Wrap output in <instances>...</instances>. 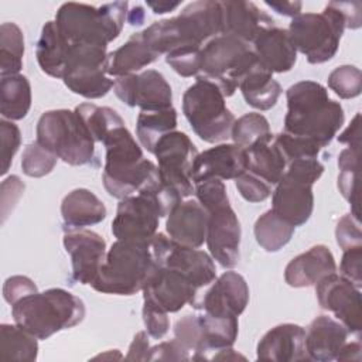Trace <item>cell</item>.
I'll use <instances>...</instances> for the list:
<instances>
[{
	"label": "cell",
	"instance_id": "obj_33",
	"mask_svg": "<svg viewBox=\"0 0 362 362\" xmlns=\"http://www.w3.org/2000/svg\"><path fill=\"white\" fill-rule=\"evenodd\" d=\"M198 321L202 338L199 361L208 359L206 354L211 351L218 352L221 349L230 348L235 344L239 331L238 317H216L202 311L198 315Z\"/></svg>",
	"mask_w": 362,
	"mask_h": 362
},
{
	"label": "cell",
	"instance_id": "obj_24",
	"mask_svg": "<svg viewBox=\"0 0 362 362\" xmlns=\"http://www.w3.org/2000/svg\"><path fill=\"white\" fill-rule=\"evenodd\" d=\"M305 329L297 324H279L257 344V359L273 362L310 361L305 352Z\"/></svg>",
	"mask_w": 362,
	"mask_h": 362
},
{
	"label": "cell",
	"instance_id": "obj_18",
	"mask_svg": "<svg viewBox=\"0 0 362 362\" xmlns=\"http://www.w3.org/2000/svg\"><path fill=\"white\" fill-rule=\"evenodd\" d=\"M249 303V286L236 272H225L194 307L216 317H239Z\"/></svg>",
	"mask_w": 362,
	"mask_h": 362
},
{
	"label": "cell",
	"instance_id": "obj_14",
	"mask_svg": "<svg viewBox=\"0 0 362 362\" xmlns=\"http://www.w3.org/2000/svg\"><path fill=\"white\" fill-rule=\"evenodd\" d=\"M113 92L127 106H137L141 110H160L173 106L171 86L156 69L116 78Z\"/></svg>",
	"mask_w": 362,
	"mask_h": 362
},
{
	"label": "cell",
	"instance_id": "obj_7",
	"mask_svg": "<svg viewBox=\"0 0 362 362\" xmlns=\"http://www.w3.org/2000/svg\"><path fill=\"white\" fill-rule=\"evenodd\" d=\"M37 141L69 165L95 160V141L75 110L44 112L37 123Z\"/></svg>",
	"mask_w": 362,
	"mask_h": 362
},
{
	"label": "cell",
	"instance_id": "obj_58",
	"mask_svg": "<svg viewBox=\"0 0 362 362\" xmlns=\"http://www.w3.org/2000/svg\"><path fill=\"white\" fill-rule=\"evenodd\" d=\"M341 13L345 17L346 28L356 30L362 24V17H361V8L362 4L359 1H337Z\"/></svg>",
	"mask_w": 362,
	"mask_h": 362
},
{
	"label": "cell",
	"instance_id": "obj_3",
	"mask_svg": "<svg viewBox=\"0 0 362 362\" xmlns=\"http://www.w3.org/2000/svg\"><path fill=\"white\" fill-rule=\"evenodd\" d=\"M85 313L83 301L59 287L37 291L11 305L14 322L38 339L81 324Z\"/></svg>",
	"mask_w": 362,
	"mask_h": 362
},
{
	"label": "cell",
	"instance_id": "obj_22",
	"mask_svg": "<svg viewBox=\"0 0 362 362\" xmlns=\"http://www.w3.org/2000/svg\"><path fill=\"white\" fill-rule=\"evenodd\" d=\"M208 212L197 199H184L167 215L168 238L180 246L198 249L206 239Z\"/></svg>",
	"mask_w": 362,
	"mask_h": 362
},
{
	"label": "cell",
	"instance_id": "obj_38",
	"mask_svg": "<svg viewBox=\"0 0 362 362\" xmlns=\"http://www.w3.org/2000/svg\"><path fill=\"white\" fill-rule=\"evenodd\" d=\"M296 226L280 218L274 211L269 209L255 222L256 242L269 253L279 252L293 238Z\"/></svg>",
	"mask_w": 362,
	"mask_h": 362
},
{
	"label": "cell",
	"instance_id": "obj_20",
	"mask_svg": "<svg viewBox=\"0 0 362 362\" xmlns=\"http://www.w3.org/2000/svg\"><path fill=\"white\" fill-rule=\"evenodd\" d=\"M182 47H202L211 38L221 35L222 10L221 1L199 0L189 3L175 17Z\"/></svg>",
	"mask_w": 362,
	"mask_h": 362
},
{
	"label": "cell",
	"instance_id": "obj_64",
	"mask_svg": "<svg viewBox=\"0 0 362 362\" xmlns=\"http://www.w3.org/2000/svg\"><path fill=\"white\" fill-rule=\"evenodd\" d=\"M127 21L130 25H141L144 21V10L141 6H134L132 11H127Z\"/></svg>",
	"mask_w": 362,
	"mask_h": 362
},
{
	"label": "cell",
	"instance_id": "obj_57",
	"mask_svg": "<svg viewBox=\"0 0 362 362\" xmlns=\"http://www.w3.org/2000/svg\"><path fill=\"white\" fill-rule=\"evenodd\" d=\"M150 345H148V334L147 331H140L134 335L126 359L129 361H148Z\"/></svg>",
	"mask_w": 362,
	"mask_h": 362
},
{
	"label": "cell",
	"instance_id": "obj_4",
	"mask_svg": "<svg viewBox=\"0 0 362 362\" xmlns=\"http://www.w3.org/2000/svg\"><path fill=\"white\" fill-rule=\"evenodd\" d=\"M127 1L105 3L99 7L85 3H64L55 16V25L69 45L107 48L127 20Z\"/></svg>",
	"mask_w": 362,
	"mask_h": 362
},
{
	"label": "cell",
	"instance_id": "obj_11",
	"mask_svg": "<svg viewBox=\"0 0 362 362\" xmlns=\"http://www.w3.org/2000/svg\"><path fill=\"white\" fill-rule=\"evenodd\" d=\"M158 174L165 189L185 199L194 192L192 165L198 156L195 144L182 132H171L161 137L154 148Z\"/></svg>",
	"mask_w": 362,
	"mask_h": 362
},
{
	"label": "cell",
	"instance_id": "obj_39",
	"mask_svg": "<svg viewBox=\"0 0 362 362\" xmlns=\"http://www.w3.org/2000/svg\"><path fill=\"white\" fill-rule=\"evenodd\" d=\"M359 157L361 148L354 147L344 148L338 156V189L356 218H359Z\"/></svg>",
	"mask_w": 362,
	"mask_h": 362
},
{
	"label": "cell",
	"instance_id": "obj_55",
	"mask_svg": "<svg viewBox=\"0 0 362 362\" xmlns=\"http://www.w3.org/2000/svg\"><path fill=\"white\" fill-rule=\"evenodd\" d=\"M24 182L17 175H10L1 182V222L4 223L8 212L13 211L24 192Z\"/></svg>",
	"mask_w": 362,
	"mask_h": 362
},
{
	"label": "cell",
	"instance_id": "obj_27",
	"mask_svg": "<svg viewBox=\"0 0 362 362\" xmlns=\"http://www.w3.org/2000/svg\"><path fill=\"white\" fill-rule=\"evenodd\" d=\"M335 272L337 263L332 252L325 245H315L288 262L284 269V280L294 288L311 287Z\"/></svg>",
	"mask_w": 362,
	"mask_h": 362
},
{
	"label": "cell",
	"instance_id": "obj_13",
	"mask_svg": "<svg viewBox=\"0 0 362 362\" xmlns=\"http://www.w3.org/2000/svg\"><path fill=\"white\" fill-rule=\"evenodd\" d=\"M315 294L322 310L331 311L349 334L359 337L362 329V301L361 290L354 283L335 272L315 284Z\"/></svg>",
	"mask_w": 362,
	"mask_h": 362
},
{
	"label": "cell",
	"instance_id": "obj_61",
	"mask_svg": "<svg viewBox=\"0 0 362 362\" xmlns=\"http://www.w3.org/2000/svg\"><path fill=\"white\" fill-rule=\"evenodd\" d=\"M361 351H362V346H361V341L359 338H356V341H351L342 346V349L339 351L338 356H337V361H351V362H361Z\"/></svg>",
	"mask_w": 362,
	"mask_h": 362
},
{
	"label": "cell",
	"instance_id": "obj_32",
	"mask_svg": "<svg viewBox=\"0 0 362 362\" xmlns=\"http://www.w3.org/2000/svg\"><path fill=\"white\" fill-rule=\"evenodd\" d=\"M239 89L246 103L257 110L272 109L281 95L280 83L259 62L242 79Z\"/></svg>",
	"mask_w": 362,
	"mask_h": 362
},
{
	"label": "cell",
	"instance_id": "obj_41",
	"mask_svg": "<svg viewBox=\"0 0 362 362\" xmlns=\"http://www.w3.org/2000/svg\"><path fill=\"white\" fill-rule=\"evenodd\" d=\"M74 110L82 119L85 127L88 129L95 143H103L105 139L112 133V130L124 124L119 113L107 106L81 103Z\"/></svg>",
	"mask_w": 362,
	"mask_h": 362
},
{
	"label": "cell",
	"instance_id": "obj_49",
	"mask_svg": "<svg viewBox=\"0 0 362 362\" xmlns=\"http://www.w3.org/2000/svg\"><path fill=\"white\" fill-rule=\"evenodd\" d=\"M194 187H195L194 192L197 195V201L205 208V211H209L215 206L229 202L226 187L223 181L219 178H209L195 184Z\"/></svg>",
	"mask_w": 362,
	"mask_h": 362
},
{
	"label": "cell",
	"instance_id": "obj_30",
	"mask_svg": "<svg viewBox=\"0 0 362 362\" xmlns=\"http://www.w3.org/2000/svg\"><path fill=\"white\" fill-rule=\"evenodd\" d=\"M157 58L158 55L146 45L140 33H136L123 45L107 54L106 74L115 78L137 74Z\"/></svg>",
	"mask_w": 362,
	"mask_h": 362
},
{
	"label": "cell",
	"instance_id": "obj_62",
	"mask_svg": "<svg viewBox=\"0 0 362 362\" xmlns=\"http://www.w3.org/2000/svg\"><path fill=\"white\" fill-rule=\"evenodd\" d=\"M147 6L153 10L154 14H164L177 8L180 6V1H147Z\"/></svg>",
	"mask_w": 362,
	"mask_h": 362
},
{
	"label": "cell",
	"instance_id": "obj_9",
	"mask_svg": "<svg viewBox=\"0 0 362 362\" xmlns=\"http://www.w3.org/2000/svg\"><path fill=\"white\" fill-rule=\"evenodd\" d=\"M182 113L194 133L206 143L230 137L233 113L226 107L225 95L212 82L197 79L182 95Z\"/></svg>",
	"mask_w": 362,
	"mask_h": 362
},
{
	"label": "cell",
	"instance_id": "obj_56",
	"mask_svg": "<svg viewBox=\"0 0 362 362\" xmlns=\"http://www.w3.org/2000/svg\"><path fill=\"white\" fill-rule=\"evenodd\" d=\"M191 354L177 341L171 339L150 348L148 361H188Z\"/></svg>",
	"mask_w": 362,
	"mask_h": 362
},
{
	"label": "cell",
	"instance_id": "obj_16",
	"mask_svg": "<svg viewBox=\"0 0 362 362\" xmlns=\"http://www.w3.org/2000/svg\"><path fill=\"white\" fill-rule=\"evenodd\" d=\"M64 247L71 257L72 280L93 286L106 257L105 239L89 229H69L64 233Z\"/></svg>",
	"mask_w": 362,
	"mask_h": 362
},
{
	"label": "cell",
	"instance_id": "obj_12",
	"mask_svg": "<svg viewBox=\"0 0 362 362\" xmlns=\"http://www.w3.org/2000/svg\"><path fill=\"white\" fill-rule=\"evenodd\" d=\"M154 191H144L120 199L112 221V233L123 240H147L157 233L158 221L164 218Z\"/></svg>",
	"mask_w": 362,
	"mask_h": 362
},
{
	"label": "cell",
	"instance_id": "obj_6",
	"mask_svg": "<svg viewBox=\"0 0 362 362\" xmlns=\"http://www.w3.org/2000/svg\"><path fill=\"white\" fill-rule=\"evenodd\" d=\"M345 28L344 14L337 1H331L321 13H300L293 17L287 31L297 52L317 65L335 57Z\"/></svg>",
	"mask_w": 362,
	"mask_h": 362
},
{
	"label": "cell",
	"instance_id": "obj_2",
	"mask_svg": "<svg viewBox=\"0 0 362 362\" xmlns=\"http://www.w3.org/2000/svg\"><path fill=\"white\" fill-rule=\"evenodd\" d=\"M102 144L106 148L102 181L110 197L124 199L161 187L158 167L144 158L141 147L124 124L112 130Z\"/></svg>",
	"mask_w": 362,
	"mask_h": 362
},
{
	"label": "cell",
	"instance_id": "obj_25",
	"mask_svg": "<svg viewBox=\"0 0 362 362\" xmlns=\"http://www.w3.org/2000/svg\"><path fill=\"white\" fill-rule=\"evenodd\" d=\"M253 52L260 66L272 74H283L293 69L297 61L288 31L276 25L262 30L252 42Z\"/></svg>",
	"mask_w": 362,
	"mask_h": 362
},
{
	"label": "cell",
	"instance_id": "obj_5",
	"mask_svg": "<svg viewBox=\"0 0 362 362\" xmlns=\"http://www.w3.org/2000/svg\"><path fill=\"white\" fill-rule=\"evenodd\" d=\"M150 239H116L107 250L92 287L99 293L116 296H132L141 291L146 281L160 266Z\"/></svg>",
	"mask_w": 362,
	"mask_h": 362
},
{
	"label": "cell",
	"instance_id": "obj_60",
	"mask_svg": "<svg viewBox=\"0 0 362 362\" xmlns=\"http://www.w3.org/2000/svg\"><path fill=\"white\" fill-rule=\"evenodd\" d=\"M267 7L274 10L276 13L287 17H296L301 13V1H264Z\"/></svg>",
	"mask_w": 362,
	"mask_h": 362
},
{
	"label": "cell",
	"instance_id": "obj_47",
	"mask_svg": "<svg viewBox=\"0 0 362 362\" xmlns=\"http://www.w3.org/2000/svg\"><path fill=\"white\" fill-rule=\"evenodd\" d=\"M202 47H180L165 55V62L181 76H197L201 66Z\"/></svg>",
	"mask_w": 362,
	"mask_h": 362
},
{
	"label": "cell",
	"instance_id": "obj_19",
	"mask_svg": "<svg viewBox=\"0 0 362 362\" xmlns=\"http://www.w3.org/2000/svg\"><path fill=\"white\" fill-rule=\"evenodd\" d=\"M247 170L246 150L235 143H221L202 153L194 160V185L209 178L235 180Z\"/></svg>",
	"mask_w": 362,
	"mask_h": 362
},
{
	"label": "cell",
	"instance_id": "obj_50",
	"mask_svg": "<svg viewBox=\"0 0 362 362\" xmlns=\"http://www.w3.org/2000/svg\"><path fill=\"white\" fill-rule=\"evenodd\" d=\"M235 187L242 198L253 204L263 202L272 194V185L249 171H245L242 175L235 178Z\"/></svg>",
	"mask_w": 362,
	"mask_h": 362
},
{
	"label": "cell",
	"instance_id": "obj_35",
	"mask_svg": "<svg viewBox=\"0 0 362 362\" xmlns=\"http://www.w3.org/2000/svg\"><path fill=\"white\" fill-rule=\"evenodd\" d=\"M246 161L249 173L257 175L270 185H276L283 177L287 161L281 151L272 141L259 143L246 150Z\"/></svg>",
	"mask_w": 362,
	"mask_h": 362
},
{
	"label": "cell",
	"instance_id": "obj_29",
	"mask_svg": "<svg viewBox=\"0 0 362 362\" xmlns=\"http://www.w3.org/2000/svg\"><path fill=\"white\" fill-rule=\"evenodd\" d=\"M61 215L65 230L83 229L106 218L105 204L89 189L75 188L61 202Z\"/></svg>",
	"mask_w": 362,
	"mask_h": 362
},
{
	"label": "cell",
	"instance_id": "obj_31",
	"mask_svg": "<svg viewBox=\"0 0 362 362\" xmlns=\"http://www.w3.org/2000/svg\"><path fill=\"white\" fill-rule=\"evenodd\" d=\"M69 44L58 31L55 21H47L42 25L35 47V57L41 71L52 78L64 76L66 66Z\"/></svg>",
	"mask_w": 362,
	"mask_h": 362
},
{
	"label": "cell",
	"instance_id": "obj_43",
	"mask_svg": "<svg viewBox=\"0 0 362 362\" xmlns=\"http://www.w3.org/2000/svg\"><path fill=\"white\" fill-rule=\"evenodd\" d=\"M58 157L42 147L37 140L30 143L21 156L23 173L33 178H40L49 174L57 165Z\"/></svg>",
	"mask_w": 362,
	"mask_h": 362
},
{
	"label": "cell",
	"instance_id": "obj_26",
	"mask_svg": "<svg viewBox=\"0 0 362 362\" xmlns=\"http://www.w3.org/2000/svg\"><path fill=\"white\" fill-rule=\"evenodd\" d=\"M348 329L332 317L318 315L305 329V352L310 361L329 362L337 359L348 341Z\"/></svg>",
	"mask_w": 362,
	"mask_h": 362
},
{
	"label": "cell",
	"instance_id": "obj_63",
	"mask_svg": "<svg viewBox=\"0 0 362 362\" xmlns=\"http://www.w3.org/2000/svg\"><path fill=\"white\" fill-rule=\"evenodd\" d=\"M211 359H215V361H235V359H245V356L236 354L230 346V348H225V349L218 351L214 356H211Z\"/></svg>",
	"mask_w": 362,
	"mask_h": 362
},
{
	"label": "cell",
	"instance_id": "obj_17",
	"mask_svg": "<svg viewBox=\"0 0 362 362\" xmlns=\"http://www.w3.org/2000/svg\"><path fill=\"white\" fill-rule=\"evenodd\" d=\"M141 291L144 304L168 314L180 311L185 304L194 305L198 288L178 272L158 266Z\"/></svg>",
	"mask_w": 362,
	"mask_h": 362
},
{
	"label": "cell",
	"instance_id": "obj_54",
	"mask_svg": "<svg viewBox=\"0 0 362 362\" xmlns=\"http://www.w3.org/2000/svg\"><path fill=\"white\" fill-rule=\"evenodd\" d=\"M141 315H143V321H144L148 337L154 339H161L168 332L170 320L167 317V313L157 310L154 307H150L147 304H143Z\"/></svg>",
	"mask_w": 362,
	"mask_h": 362
},
{
	"label": "cell",
	"instance_id": "obj_34",
	"mask_svg": "<svg viewBox=\"0 0 362 362\" xmlns=\"http://www.w3.org/2000/svg\"><path fill=\"white\" fill-rule=\"evenodd\" d=\"M31 85L27 76L10 75L0 81V113L6 120H21L31 107Z\"/></svg>",
	"mask_w": 362,
	"mask_h": 362
},
{
	"label": "cell",
	"instance_id": "obj_52",
	"mask_svg": "<svg viewBox=\"0 0 362 362\" xmlns=\"http://www.w3.org/2000/svg\"><path fill=\"white\" fill-rule=\"evenodd\" d=\"M339 272L341 276L354 283L358 288L362 286V246L342 250Z\"/></svg>",
	"mask_w": 362,
	"mask_h": 362
},
{
	"label": "cell",
	"instance_id": "obj_46",
	"mask_svg": "<svg viewBox=\"0 0 362 362\" xmlns=\"http://www.w3.org/2000/svg\"><path fill=\"white\" fill-rule=\"evenodd\" d=\"M174 339H177L189 354L192 361H199L202 352V338L198 315H184L174 325Z\"/></svg>",
	"mask_w": 362,
	"mask_h": 362
},
{
	"label": "cell",
	"instance_id": "obj_21",
	"mask_svg": "<svg viewBox=\"0 0 362 362\" xmlns=\"http://www.w3.org/2000/svg\"><path fill=\"white\" fill-rule=\"evenodd\" d=\"M313 185L284 173L273 191L272 211L293 226L304 225L314 209Z\"/></svg>",
	"mask_w": 362,
	"mask_h": 362
},
{
	"label": "cell",
	"instance_id": "obj_42",
	"mask_svg": "<svg viewBox=\"0 0 362 362\" xmlns=\"http://www.w3.org/2000/svg\"><path fill=\"white\" fill-rule=\"evenodd\" d=\"M273 137L274 134L270 132L269 120L262 113L256 112L246 113L236 119L230 130V139L233 143L245 150L263 141H272Z\"/></svg>",
	"mask_w": 362,
	"mask_h": 362
},
{
	"label": "cell",
	"instance_id": "obj_37",
	"mask_svg": "<svg viewBox=\"0 0 362 362\" xmlns=\"http://www.w3.org/2000/svg\"><path fill=\"white\" fill-rule=\"evenodd\" d=\"M37 337L14 324L0 325V354L3 361L33 362L38 355Z\"/></svg>",
	"mask_w": 362,
	"mask_h": 362
},
{
	"label": "cell",
	"instance_id": "obj_45",
	"mask_svg": "<svg viewBox=\"0 0 362 362\" xmlns=\"http://www.w3.org/2000/svg\"><path fill=\"white\" fill-rule=\"evenodd\" d=\"M273 143L281 151L287 163L297 158H317L318 153L321 151V147L317 143L308 139L291 136L284 132L276 134L273 137Z\"/></svg>",
	"mask_w": 362,
	"mask_h": 362
},
{
	"label": "cell",
	"instance_id": "obj_48",
	"mask_svg": "<svg viewBox=\"0 0 362 362\" xmlns=\"http://www.w3.org/2000/svg\"><path fill=\"white\" fill-rule=\"evenodd\" d=\"M0 139H1V175L7 174L11 167L13 157L20 148L21 133L17 124L11 120H0Z\"/></svg>",
	"mask_w": 362,
	"mask_h": 362
},
{
	"label": "cell",
	"instance_id": "obj_53",
	"mask_svg": "<svg viewBox=\"0 0 362 362\" xmlns=\"http://www.w3.org/2000/svg\"><path fill=\"white\" fill-rule=\"evenodd\" d=\"M37 291L35 283L27 276H11L3 284V297L10 305Z\"/></svg>",
	"mask_w": 362,
	"mask_h": 362
},
{
	"label": "cell",
	"instance_id": "obj_15",
	"mask_svg": "<svg viewBox=\"0 0 362 362\" xmlns=\"http://www.w3.org/2000/svg\"><path fill=\"white\" fill-rule=\"evenodd\" d=\"M208 212L206 246L214 260L223 269H232L239 262L240 222L230 204L215 206Z\"/></svg>",
	"mask_w": 362,
	"mask_h": 362
},
{
	"label": "cell",
	"instance_id": "obj_40",
	"mask_svg": "<svg viewBox=\"0 0 362 362\" xmlns=\"http://www.w3.org/2000/svg\"><path fill=\"white\" fill-rule=\"evenodd\" d=\"M24 35L16 23L0 25V76L18 75L23 68Z\"/></svg>",
	"mask_w": 362,
	"mask_h": 362
},
{
	"label": "cell",
	"instance_id": "obj_28",
	"mask_svg": "<svg viewBox=\"0 0 362 362\" xmlns=\"http://www.w3.org/2000/svg\"><path fill=\"white\" fill-rule=\"evenodd\" d=\"M161 266L178 272L197 288L209 286L216 279V269L211 255L177 243L168 250Z\"/></svg>",
	"mask_w": 362,
	"mask_h": 362
},
{
	"label": "cell",
	"instance_id": "obj_36",
	"mask_svg": "<svg viewBox=\"0 0 362 362\" xmlns=\"http://www.w3.org/2000/svg\"><path fill=\"white\" fill-rule=\"evenodd\" d=\"M177 129V110L171 106L160 110H140L136 122L137 139L148 153L154 148L161 137Z\"/></svg>",
	"mask_w": 362,
	"mask_h": 362
},
{
	"label": "cell",
	"instance_id": "obj_10",
	"mask_svg": "<svg viewBox=\"0 0 362 362\" xmlns=\"http://www.w3.org/2000/svg\"><path fill=\"white\" fill-rule=\"evenodd\" d=\"M107 52L103 47L69 45L62 81L65 86L86 99H99L109 93L115 81L106 74Z\"/></svg>",
	"mask_w": 362,
	"mask_h": 362
},
{
	"label": "cell",
	"instance_id": "obj_1",
	"mask_svg": "<svg viewBox=\"0 0 362 362\" xmlns=\"http://www.w3.org/2000/svg\"><path fill=\"white\" fill-rule=\"evenodd\" d=\"M287 113L284 133L308 139L327 147L344 124L339 102L328 96L325 86L315 81H300L286 90Z\"/></svg>",
	"mask_w": 362,
	"mask_h": 362
},
{
	"label": "cell",
	"instance_id": "obj_51",
	"mask_svg": "<svg viewBox=\"0 0 362 362\" xmlns=\"http://www.w3.org/2000/svg\"><path fill=\"white\" fill-rule=\"evenodd\" d=\"M335 238L337 243L342 250L362 246V232L359 218L354 214L344 215L335 228Z\"/></svg>",
	"mask_w": 362,
	"mask_h": 362
},
{
	"label": "cell",
	"instance_id": "obj_59",
	"mask_svg": "<svg viewBox=\"0 0 362 362\" xmlns=\"http://www.w3.org/2000/svg\"><path fill=\"white\" fill-rule=\"evenodd\" d=\"M338 141L348 147L361 148V113H356L348 127L338 136Z\"/></svg>",
	"mask_w": 362,
	"mask_h": 362
},
{
	"label": "cell",
	"instance_id": "obj_44",
	"mask_svg": "<svg viewBox=\"0 0 362 362\" xmlns=\"http://www.w3.org/2000/svg\"><path fill=\"white\" fill-rule=\"evenodd\" d=\"M328 88L335 92L341 99H352L361 95L362 74L354 65L337 66L328 75Z\"/></svg>",
	"mask_w": 362,
	"mask_h": 362
},
{
	"label": "cell",
	"instance_id": "obj_8",
	"mask_svg": "<svg viewBox=\"0 0 362 362\" xmlns=\"http://www.w3.org/2000/svg\"><path fill=\"white\" fill-rule=\"evenodd\" d=\"M256 64L252 44L229 35H216L202 45L197 79L215 83L225 98L232 96Z\"/></svg>",
	"mask_w": 362,
	"mask_h": 362
},
{
	"label": "cell",
	"instance_id": "obj_23",
	"mask_svg": "<svg viewBox=\"0 0 362 362\" xmlns=\"http://www.w3.org/2000/svg\"><path fill=\"white\" fill-rule=\"evenodd\" d=\"M221 35H229L247 44H252L262 30L274 25V20L252 1H221Z\"/></svg>",
	"mask_w": 362,
	"mask_h": 362
}]
</instances>
